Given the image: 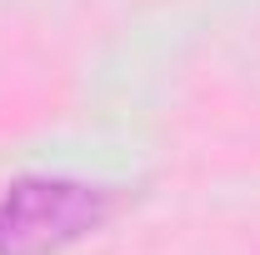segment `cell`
Returning <instances> with one entry per match:
<instances>
[{
    "instance_id": "cell-1",
    "label": "cell",
    "mask_w": 260,
    "mask_h": 255,
    "mask_svg": "<svg viewBox=\"0 0 260 255\" xmlns=\"http://www.w3.org/2000/svg\"><path fill=\"white\" fill-rule=\"evenodd\" d=\"M115 195L70 175H20L0 190V255H60L110 220Z\"/></svg>"
}]
</instances>
